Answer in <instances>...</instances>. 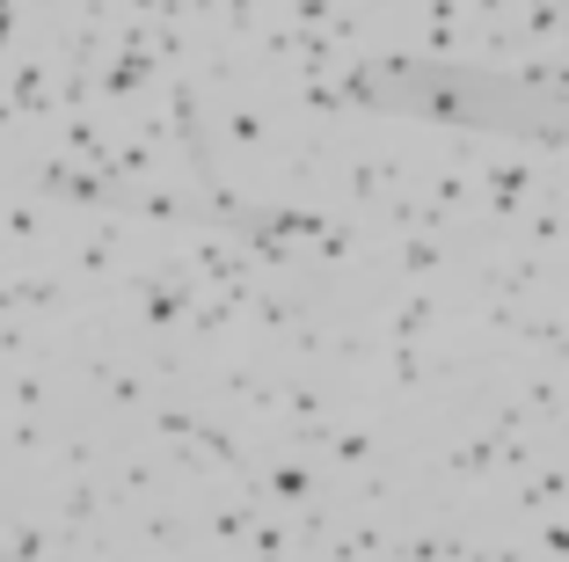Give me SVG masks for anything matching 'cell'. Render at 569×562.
I'll use <instances>...</instances> for the list:
<instances>
[]
</instances>
